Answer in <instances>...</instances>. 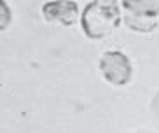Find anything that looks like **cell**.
I'll use <instances>...</instances> for the list:
<instances>
[{
	"instance_id": "1",
	"label": "cell",
	"mask_w": 159,
	"mask_h": 133,
	"mask_svg": "<svg viewBox=\"0 0 159 133\" xmlns=\"http://www.w3.org/2000/svg\"><path fill=\"white\" fill-rule=\"evenodd\" d=\"M121 7L117 2L94 0L84 7L80 14V25L89 39H103L121 25Z\"/></svg>"
},
{
	"instance_id": "2",
	"label": "cell",
	"mask_w": 159,
	"mask_h": 133,
	"mask_svg": "<svg viewBox=\"0 0 159 133\" xmlns=\"http://www.w3.org/2000/svg\"><path fill=\"white\" fill-rule=\"evenodd\" d=\"M122 9H124V23L131 30L145 33L156 28L159 14L157 2H149V0L131 2V0H126V2H122Z\"/></svg>"
},
{
	"instance_id": "3",
	"label": "cell",
	"mask_w": 159,
	"mask_h": 133,
	"mask_svg": "<svg viewBox=\"0 0 159 133\" xmlns=\"http://www.w3.org/2000/svg\"><path fill=\"white\" fill-rule=\"evenodd\" d=\"M100 70L107 82L114 86H126L133 77V65L121 51H107L100 56Z\"/></svg>"
},
{
	"instance_id": "4",
	"label": "cell",
	"mask_w": 159,
	"mask_h": 133,
	"mask_svg": "<svg viewBox=\"0 0 159 133\" xmlns=\"http://www.w3.org/2000/svg\"><path fill=\"white\" fill-rule=\"evenodd\" d=\"M42 16L46 21H58L63 26H72L79 19V5L77 2H46L42 5Z\"/></svg>"
},
{
	"instance_id": "5",
	"label": "cell",
	"mask_w": 159,
	"mask_h": 133,
	"mask_svg": "<svg viewBox=\"0 0 159 133\" xmlns=\"http://www.w3.org/2000/svg\"><path fill=\"white\" fill-rule=\"evenodd\" d=\"M150 109H152V112H154L156 116H159V93L154 96L152 103H150Z\"/></svg>"
},
{
	"instance_id": "6",
	"label": "cell",
	"mask_w": 159,
	"mask_h": 133,
	"mask_svg": "<svg viewBox=\"0 0 159 133\" xmlns=\"http://www.w3.org/2000/svg\"><path fill=\"white\" fill-rule=\"evenodd\" d=\"M135 133H150L149 130H138V131H135Z\"/></svg>"
}]
</instances>
